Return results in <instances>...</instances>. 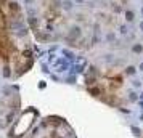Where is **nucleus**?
<instances>
[{
  "instance_id": "nucleus-20",
  "label": "nucleus",
  "mask_w": 143,
  "mask_h": 138,
  "mask_svg": "<svg viewBox=\"0 0 143 138\" xmlns=\"http://www.w3.org/2000/svg\"><path fill=\"white\" fill-rule=\"evenodd\" d=\"M142 13H143V8H142Z\"/></svg>"
},
{
  "instance_id": "nucleus-15",
  "label": "nucleus",
  "mask_w": 143,
  "mask_h": 138,
  "mask_svg": "<svg viewBox=\"0 0 143 138\" xmlns=\"http://www.w3.org/2000/svg\"><path fill=\"white\" fill-rule=\"evenodd\" d=\"M121 32H124V34H125V32H127V27L122 26V27H121Z\"/></svg>"
},
{
  "instance_id": "nucleus-12",
  "label": "nucleus",
  "mask_w": 143,
  "mask_h": 138,
  "mask_svg": "<svg viewBox=\"0 0 143 138\" xmlns=\"http://www.w3.org/2000/svg\"><path fill=\"white\" fill-rule=\"evenodd\" d=\"M24 55H26V58H31V51H29V50L24 51Z\"/></svg>"
},
{
  "instance_id": "nucleus-14",
  "label": "nucleus",
  "mask_w": 143,
  "mask_h": 138,
  "mask_svg": "<svg viewBox=\"0 0 143 138\" xmlns=\"http://www.w3.org/2000/svg\"><path fill=\"white\" fill-rule=\"evenodd\" d=\"M108 40H114V34H108Z\"/></svg>"
},
{
  "instance_id": "nucleus-4",
  "label": "nucleus",
  "mask_w": 143,
  "mask_h": 138,
  "mask_svg": "<svg viewBox=\"0 0 143 138\" xmlns=\"http://www.w3.org/2000/svg\"><path fill=\"white\" fill-rule=\"evenodd\" d=\"M8 7H10V10H13V11H20V5L16 3V2H10Z\"/></svg>"
},
{
  "instance_id": "nucleus-16",
  "label": "nucleus",
  "mask_w": 143,
  "mask_h": 138,
  "mask_svg": "<svg viewBox=\"0 0 143 138\" xmlns=\"http://www.w3.org/2000/svg\"><path fill=\"white\" fill-rule=\"evenodd\" d=\"M140 31H143V21L140 23Z\"/></svg>"
},
{
  "instance_id": "nucleus-17",
  "label": "nucleus",
  "mask_w": 143,
  "mask_h": 138,
  "mask_svg": "<svg viewBox=\"0 0 143 138\" xmlns=\"http://www.w3.org/2000/svg\"><path fill=\"white\" fill-rule=\"evenodd\" d=\"M140 71H143V63H142V64H140Z\"/></svg>"
},
{
  "instance_id": "nucleus-5",
  "label": "nucleus",
  "mask_w": 143,
  "mask_h": 138,
  "mask_svg": "<svg viewBox=\"0 0 143 138\" xmlns=\"http://www.w3.org/2000/svg\"><path fill=\"white\" fill-rule=\"evenodd\" d=\"M81 35V29L79 27H72L71 29V37H79Z\"/></svg>"
},
{
  "instance_id": "nucleus-9",
  "label": "nucleus",
  "mask_w": 143,
  "mask_h": 138,
  "mask_svg": "<svg viewBox=\"0 0 143 138\" xmlns=\"http://www.w3.org/2000/svg\"><path fill=\"white\" fill-rule=\"evenodd\" d=\"M90 93H92V95H95V96H97L98 93H100V90H98V88H92V90H90Z\"/></svg>"
},
{
  "instance_id": "nucleus-11",
  "label": "nucleus",
  "mask_w": 143,
  "mask_h": 138,
  "mask_svg": "<svg viewBox=\"0 0 143 138\" xmlns=\"http://www.w3.org/2000/svg\"><path fill=\"white\" fill-rule=\"evenodd\" d=\"M3 76H5V77H10V71H8V68H5V71H3Z\"/></svg>"
},
{
  "instance_id": "nucleus-10",
  "label": "nucleus",
  "mask_w": 143,
  "mask_h": 138,
  "mask_svg": "<svg viewBox=\"0 0 143 138\" xmlns=\"http://www.w3.org/2000/svg\"><path fill=\"white\" fill-rule=\"evenodd\" d=\"M129 98H130L132 101H135V100H137V93H133V92H132V93H130V96H129Z\"/></svg>"
},
{
  "instance_id": "nucleus-18",
  "label": "nucleus",
  "mask_w": 143,
  "mask_h": 138,
  "mask_svg": "<svg viewBox=\"0 0 143 138\" xmlns=\"http://www.w3.org/2000/svg\"><path fill=\"white\" fill-rule=\"evenodd\" d=\"M76 2H79V3H81V2H84V0H76Z\"/></svg>"
},
{
  "instance_id": "nucleus-7",
  "label": "nucleus",
  "mask_w": 143,
  "mask_h": 138,
  "mask_svg": "<svg viewBox=\"0 0 143 138\" xmlns=\"http://www.w3.org/2000/svg\"><path fill=\"white\" fill-rule=\"evenodd\" d=\"M125 19H127L129 23H130V21H133V11L127 10V11H125Z\"/></svg>"
},
{
  "instance_id": "nucleus-13",
  "label": "nucleus",
  "mask_w": 143,
  "mask_h": 138,
  "mask_svg": "<svg viewBox=\"0 0 143 138\" xmlns=\"http://www.w3.org/2000/svg\"><path fill=\"white\" fill-rule=\"evenodd\" d=\"M140 85H142V82H138V80L133 82V87H140Z\"/></svg>"
},
{
  "instance_id": "nucleus-6",
  "label": "nucleus",
  "mask_w": 143,
  "mask_h": 138,
  "mask_svg": "<svg viewBox=\"0 0 143 138\" xmlns=\"http://www.w3.org/2000/svg\"><path fill=\"white\" fill-rule=\"evenodd\" d=\"M135 72H137V69L133 66H127L125 68V74H129V76H132V74H135Z\"/></svg>"
},
{
  "instance_id": "nucleus-19",
  "label": "nucleus",
  "mask_w": 143,
  "mask_h": 138,
  "mask_svg": "<svg viewBox=\"0 0 143 138\" xmlns=\"http://www.w3.org/2000/svg\"><path fill=\"white\" fill-rule=\"evenodd\" d=\"M140 106H142V108H143V101H142V103H140Z\"/></svg>"
},
{
  "instance_id": "nucleus-8",
  "label": "nucleus",
  "mask_w": 143,
  "mask_h": 138,
  "mask_svg": "<svg viewBox=\"0 0 143 138\" xmlns=\"http://www.w3.org/2000/svg\"><path fill=\"white\" fill-rule=\"evenodd\" d=\"M132 132H133L135 137H140V135H142V130H140L138 127H132Z\"/></svg>"
},
{
  "instance_id": "nucleus-2",
  "label": "nucleus",
  "mask_w": 143,
  "mask_h": 138,
  "mask_svg": "<svg viewBox=\"0 0 143 138\" xmlns=\"http://www.w3.org/2000/svg\"><path fill=\"white\" fill-rule=\"evenodd\" d=\"M63 10H66V11H69L71 8H72V2L71 0H63Z\"/></svg>"
},
{
  "instance_id": "nucleus-3",
  "label": "nucleus",
  "mask_w": 143,
  "mask_h": 138,
  "mask_svg": "<svg viewBox=\"0 0 143 138\" xmlns=\"http://www.w3.org/2000/svg\"><path fill=\"white\" fill-rule=\"evenodd\" d=\"M132 51H133V53H142L143 51V45L142 43H135V45L132 47Z\"/></svg>"
},
{
  "instance_id": "nucleus-1",
  "label": "nucleus",
  "mask_w": 143,
  "mask_h": 138,
  "mask_svg": "<svg viewBox=\"0 0 143 138\" xmlns=\"http://www.w3.org/2000/svg\"><path fill=\"white\" fill-rule=\"evenodd\" d=\"M66 68H68V63L66 61H61V59H60V61L56 63V71H60V72L66 71Z\"/></svg>"
}]
</instances>
